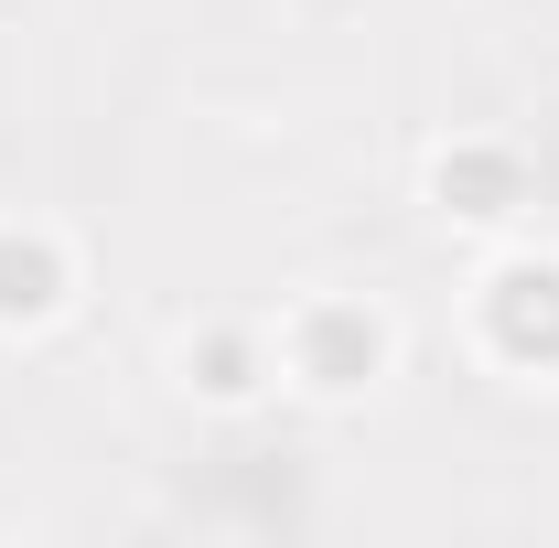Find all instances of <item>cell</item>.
<instances>
[{
  "mask_svg": "<svg viewBox=\"0 0 559 548\" xmlns=\"http://www.w3.org/2000/svg\"><path fill=\"white\" fill-rule=\"evenodd\" d=\"M388 355H399V334H388V312L377 301H301L290 323H280V377L290 388H312V398H366L377 377H388Z\"/></svg>",
  "mask_w": 559,
  "mask_h": 548,
  "instance_id": "1",
  "label": "cell"
},
{
  "mask_svg": "<svg viewBox=\"0 0 559 548\" xmlns=\"http://www.w3.org/2000/svg\"><path fill=\"white\" fill-rule=\"evenodd\" d=\"M75 301V248L55 226H0V334H44Z\"/></svg>",
  "mask_w": 559,
  "mask_h": 548,
  "instance_id": "4",
  "label": "cell"
},
{
  "mask_svg": "<svg viewBox=\"0 0 559 548\" xmlns=\"http://www.w3.org/2000/svg\"><path fill=\"white\" fill-rule=\"evenodd\" d=\"M430 205L452 215V226H516L527 215V162L506 140H452L430 162Z\"/></svg>",
  "mask_w": 559,
  "mask_h": 548,
  "instance_id": "3",
  "label": "cell"
},
{
  "mask_svg": "<svg viewBox=\"0 0 559 548\" xmlns=\"http://www.w3.org/2000/svg\"><path fill=\"white\" fill-rule=\"evenodd\" d=\"M270 377H280V334H259V323H205V334H183V388H194L205 409H248Z\"/></svg>",
  "mask_w": 559,
  "mask_h": 548,
  "instance_id": "5",
  "label": "cell"
},
{
  "mask_svg": "<svg viewBox=\"0 0 559 548\" xmlns=\"http://www.w3.org/2000/svg\"><path fill=\"white\" fill-rule=\"evenodd\" d=\"M485 344L516 377H559V259H506L485 279Z\"/></svg>",
  "mask_w": 559,
  "mask_h": 548,
  "instance_id": "2",
  "label": "cell"
}]
</instances>
